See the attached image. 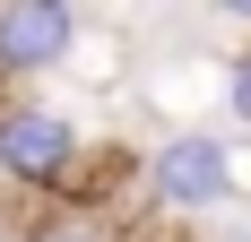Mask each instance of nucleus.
Masks as SVG:
<instances>
[{
    "label": "nucleus",
    "instance_id": "obj_7",
    "mask_svg": "<svg viewBox=\"0 0 251 242\" xmlns=\"http://www.w3.org/2000/svg\"><path fill=\"white\" fill-rule=\"evenodd\" d=\"M0 104H9V87H0Z\"/></svg>",
    "mask_w": 251,
    "mask_h": 242
},
{
    "label": "nucleus",
    "instance_id": "obj_2",
    "mask_svg": "<svg viewBox=\"0 0 251 242\" xmlns=\"http://www.w3.org/2000/svg\"><path fill=\"white\" fill-rule=\"evenodd\" d=\"M234 191H243V173L217 130H165L139 156V199L156 217H217V208H234Z\"/></svg>",
    "mask_w": 251,
    "mask_h": 242
},
{
    "label": "nucleus",
    "instance_id": "obj_5",
    "mask_svg": "<svg viewBox=\"0 0 251 242\" xmlns=\"http://www.w3.org/2000/svg\"><path fill=\"white\" fill-rule=\"evenodd\" d=\"M26 242H113V234H104L96 217H44V225H35Z\"/></svg>",
    "mask_w": 251,
    "mask_h": 242
},
{
    "label": "nucleus",
    "instance_id": "obj_1",
    "mask_svg": "<svg viewBox=\"0 0 251 242\" xmlns=\"http://www.w3.org/2000/svg\"><path fill=\"white\" fill-rule=\"evenodd\" d=\"M87 173V130L78 113L44 96H9L0 104V182L18 199H70V182Z\"/></svg>",
    "mask_w": 251,
    "mask_h": 242
},
{
    "label": "nucleus",
    "instance_id": "obj_6",
    "mask_svg": "<svg viewBox=\"0 0 251 242\" xmlns=\"http://www.w3.org/2000/svg\"><path fill=\"white\" fill-rule=\"evenodd\" d=\"M217 18H234V26H251V0H208Z\"/></svg>",
    "mask_w": 251,
    "mask_h": 242
},
{
    "label": "nucleus",
    "instance_id": "obj_4",
    "mask_svg": "<svg viewBox=\"0 0 251 242\" xmlns=\"http://www.w3.org/2000/svg\"><path fill=\"white\" fill-rule=\"evenodd\" d=\"M226 121H234V130H251V44L226 61Z\"/></svg>",
    "mask_w": 251,
    "mask_h": 242
},
{
    "label": "nucleus",
    "instance_id": "obj_3",
    "mask_svg": "<svg viewBox=\"0 0 251 242\" xmlns=\"http://www.w3.org/2000/svg\"><path fill=\"white\" fill-rule=\"evenodd\" d=\"M78 35H87L78 0H0V87L18 96L35 78H52L78 52Z\"/></svg>",
    "mask_w": 251,
    "mask_h": 242
}]
</instances>
